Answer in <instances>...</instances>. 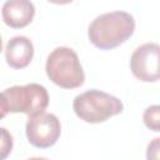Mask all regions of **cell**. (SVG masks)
I'll return each mask as SVG.
<instances>
[{"label": "cell", "mask_w": 160, "mask_h": 160, "mask_svg": "<svg viewBox=\"0 0 160 160\" xmlns=\"http://www.w3.org/2000/svg\"><path fill=\"white\" fill-rule=\"evenodd\" d=\"M34 56V45L26 36L18 35L11 38L5 46V59L9 66L14 69L26 68Z\"/></svg>", "instance_id": "8"}, {"label": "cell", "mask_w": 160, "mask_h": 160, "mask_svg": "<svg viewBox=\"0 0 160 160\" xmlns=\"http://www.w3.org/2000/svg\"><path fill=\"white\" fill-rule=\"evenodd\" d=\"M26 138L29 142L39 149H46L52 146L61 134L60 120L51 112H41L35 116H30L26 128Z\"/></svg>", "instance_id": "5"}, {"label": "cell", "mask_w": 160, "mask_h": 160, "mask_svg": "<svg viewBox=\"0 0 160 160\" xmlns=\"http://www.w3.org/2000/svg\"><path fill=\"white\" fill-rule=\"evenodd\" d=\"M130 70L144 82L160 80V45L146 42L136 48L130 59Z\"/></svg>", "instance_id": "6"}, {"label": "cell", "mask_w": 160, "mask_h": 160, "mask_svg": "<svg viewBox=\"0 0 160 160\" xmlns=\"http://www.w3.org/2000/svg\"><path fill=\"white\" fill-rule=\"evenodd\" d=\"M28 160H49V159H45V158H30Z\"/></svg>", "instance_id": "12"}, {"label": "cell", "mask_w": 160, "mask_h": 160, "mask_svg": "<svg viewBox=\"0 0 160 160\" xmlns=\"http://www.w3.org/2000/svg\"><path fill=\"white\" fill-rule=\"evenodd\" d=\"M12 149V136L5 128H1V160H4Z\"/></svg>", "instance_id": "10"}, {"label": "cell", "mask_w": 160, "mask_h": 160, "mask_svg": "<svg viewBox=\"0 0 160 160\" xmlns=\"http://www.w3.org/2000/svg\"><path fill=\"white\" fill-rule=\"evenodd\" d=\"M72 109L78 118L85 122H104L124 110V104L116 96L91 89L75 96Z\"/></svg>", "instance_id": "4"}, {"label": "cell", "mask_w": 160, "mask_h": 160, "mask_svg": "<svg viewBox=\"0 0 160 160\" xmlns=\"http://www.w3.org/2000/svg\"><path fill=\"white\" fill-rule=\"evenodd\" d=\"M45 70L48 78L64 89L79 88L85 81V72L79 56L68 46H59L49 54Z\"/></svg>", "instance_id": "3"}, {"label": "cell", "mask_w": 160, "mask_h": 160, "mask_svg": "<svg viewBox=\"0 0 160 160\" xmlns=\"http://www.w3.org/2000/svg\"><path fill=\"white\" fill-rule=\"evenodd\" d=\"M35 15V6L29 0H8L1 9L4 22L14 29H21L29 25Z\"/></svg>", "instance_id": "7"}, {"label": "cell", "mask_w": 160, "mask_h": 160, "mask_svg": "<svg viewBox=\"0 0 160 160\" xmlns=\"http://www.w3.org/2000/svg\"><path fill=\"white\" fill-rule=\"evenodd\" d=\"M49 105V94L45 86L30 82L15 85L1 92V116L8 112H22L30 116L44 112Z\"/></svg>", "instance_id": "2"}, {"label": "cell", "mask_w": 160, "mask_h": 160, "mask_svg": "<svg viewBox=\"0 0 160 160\" xmlns=\"http://www.w3.org/2000/svg\"><path fill=\"white\" fill-rule=\"evenodd\" d=\"M145 126L152 131H160V105H151L142 114Z\"/></svg>", "instance_id": "9"}, {"label": "cell", "mask_w": 160, "mask_h": 160, "mask_svg": "<svg viewBox=\"0 0 160 160\" xmlns=\"http://www.w3.org/2000/svg\"><path fill=\"white\" fill-rule=\"evenodd\" d=\"M135 30L134 16L126 11L116 10L98 15L89 25L90 42L101 49L110 50L124 44Z\"/></svg>", "instance_id": "1"}, {"label": "cell", "mask_w": 160, "mask_h": 160, "mask_svg": "<svg viewBox=\"0 0 160 160\" xmlns=\"http://www.w3.org/2000/svg\"><path fill=\"white\" fill-rule=\"evenodd\" d=\"M146 160H160V138H155L148 144Z\"/></svg>", "instance_id": "11"}]
</instances>
